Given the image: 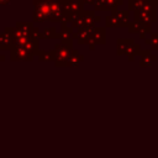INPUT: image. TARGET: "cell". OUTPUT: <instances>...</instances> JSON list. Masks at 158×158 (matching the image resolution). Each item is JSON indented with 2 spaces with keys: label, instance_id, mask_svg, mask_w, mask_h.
Masks as SVG:
<instances>
[{
  "label": "cell",
  "instance_id": "13",
  "mask_svg": "<svg viewBox=\"0 0 158 158\" xmlns=\"http://www.w3.org/2000/svg\"><path fill=\"white\" fill-rule=\"evenodd\" d=\"M91 31L93 28H81V30H78L77 31V35H78V43L79 44H88L89 46V42H90V37H91Z\"/></svg>",
  "mask_w": 158,
  "mask_h": 158
},
{
  "label": "cell",
  "instance_id": "24",
  "mask_svg": "<svg viewBox=\"0 0 158 158\" xmlns=\"http://www.w3.org/2000/svg\"><path fill=\"white\" fill-rule=\"evenodd\" d=\"M11 0H0V5H7Z\"/></svg>",
  "mask_w": 158,
  "mask_h": 158
},
{
  "label": "cell",
  "instance_id": "16",
  "mask_svg": "<svg viewBox=\"0 0 158 158\" xmlns=\"http://www.w3.org/2000/svg\"><path fill=\"white\" fill-rule=\"evenodd\" d=\"M95 17H96L95 11H93V10H90V11L84 10V22H85V27L86 28H94L95 27V23H96Z\"/></svg>",
  "mask_w": 158,
  "mask_h": 158
},
{
  "label": "cell",
  "instance_id": "19",
  "mask_svg": "<svg viewBox=\"0 0 158 158\" xmlns=\"http://www.w3.org/2000/svg\"><path fill=\"white\" fill-rule=\"evenodd\" d=\"M41 62H54L56 60V51H41L37 56Z\"/></svg>",
  "mask_w": 158,
  "mask_h": 158
},
{
  "label": "cell",
  "instance_id": "23",
  "mask_svg": "<svg viewBox=\"0 0 158 158\" xmlns=\"http://www.w3.org/2000/svg\"><path fill=\"white\" fill-rule=\"evenodd\" d=\"M84 4H90V5H94V2H95V0H81Z\"/></svg>",
  "mask_w": 158,
  "mask_h": 158
},
{
  "label": "cell",
  "instance_id": "15",
  "mask_svg": "<svg viewBox=\"0 0 158 158\" xmlns=\"http://www.w3.org/2000/svg\"><path fill=\"white\" fill-rule=\"evenodd\" d=\"M15 27L19 31H21L22 33L31 35V31H32V28L35 26H33V21H17L15 23Z\"/></svg>",
  "mask_w": 158,
  "mask_h": 158
},
{
  "label": "cell",
  "instance_id": "10",
  "mask_svg": "<svg viewBox=\"0 0 158 158\" xmlns=\"http://www.w3.org/2000/svg\"><path fill=\"white\" fill-rule=\"evenodd\" d=\"M62 6L68 14L84 11V2L81 0H62Z\"/></svg>",
  "mask_w": 158,
  "mask_h": 158
},
{
  "label": "cell",
  "instance_id": "26",
  "mask_svg": "<svg viewBox=\"0 0 158 158\" xmlns=\"http://www.w3.org/2000/svg\"><path fill=\"white\" fill-rule=\"evenodd\" d=\"M153 2H154V4H156V6H157V5H158V0H153Z\"/></svg>",
  "mask_w": 158,
  "mask_h": 158
},
{
  "label": "cell",
  "instance_id": "22",
  "mask_svg": "<svg viewBox=\"0 0 158 158\" xmlns=\"http://www.w3.org/2000/svg\"><path fill=\"white\" fill-rule=\"evenodd\" d=\"M31 37L38 41V40H41V38H43V33L40 31V28L33 27V28H32V31H31Z\"/></svg>",
  "mask_w": 158,
  "mask_h": 158
},
{
  "label": "cell",
  "instance_id": "5",
  "mask_svg": "<svg viewBox=\"0 0 158 158\" xmlns=\"http://www.w3.org/2000/svg\"><path fill=\"white\" fill-rule=\"evenodd\" d=\"M133 15H135V20L136 21H141V22H146V23L154 22L156 19H157L156 4L151 2L148 5H144L142 9L135 11Z\"/></svg>",
  "mask_w": 158,
  "mask_h": 158
},
{
  "label": "cell",
  "instance_id": "7",
  "mask_svg": "<svg viewBox=\"0 0 158 158\" xmlns=\"http://www.w3.org/2000/svg\"><path fill=\"white\" fill-rule=\"evenodd\" d=\"M128 32L130 33H139V37L143 40H146V35L151 33V23H146V22H141V21H131L128 25Z\"/></svg>",
  "mask_w": 158,
  "mask_h": 158
},
{
  "label": "cell",
  "instance_id": "1",
  "mask_svg": "<svg viewBox=\"0 0 158 158\" xmlns=\"http://www.w3.org/2000/svg\"><path fill=\"white\" fill-rule=\"evenodd\" d=\"M141 46L136 43L131 38H118L116 42V53L117 56H127L128 60H133V58L139 54Z\"/></svg>",
  "mask_w": 158,
  "mask_h": 158
},
{
  "label": "cell",
  "instance_id": "20",
  "mask_svg": "<svg viewBox=\"0 0 158 158\" xmlns=\"http://www.w3.org/2000/svg\"><path fill=\"white\" fill-rule=\"evenodd\" d=\"M147 44H149L152 47V49H158V32L151 33L149 37H146L144 41Z\"/></svg>",
  "mask_w": 158,
  "mask_h": 158
},
{
  "label": "cell",
  "instance_id": "27",
  "mask_svg": "<svg viewBox=\"0 0 158 158\" xmlns=\"http://www.w3.org/2000/svg\"><path fill=\"white\" fill-rule=\"evenodd\" d=\"M44 1H56V0H44Z\"/></svg>",
  "mask_w": 158,
  "mask_h": 158
},
{
  "label": "cell",
  "instance_id": "12",
  "mask_svg": "<svg viewBox=\"0 0 158 158\" xmlns=\"http://www.w3.org/2000/svg\"><path fill=\"white\" fill-rule=\"evenodd\" d=\"M15 46V38L5 32L0 33V49H12Z\"/></svg>",
  "mask_w": 158,
  "mask_h": 158
},
{
  "label": "cell",
  "instance_id": "25",
  "mask_svg": "<svg viewBox=\"0 0 158 158\" xmlns=\"http://www.w3.org/2000/svg\"><path fill=\"white\" fill-rule=\"evenodd\" d=\"M5 58H6V57H5L4 54H0V60H5Z\"/></svg>",
  "mask_w": 158,
  "mask_h": 158
},
{
  "label": "cell",
  "instance_id": "11",
  "mask_svg": "<svg viewBox=\"0 0 158 158\" xmlns=\"http://www.w3.org/2000/svg\"><path fill=\"white\" fill-rule=\"evenodd\" d=\"M139 56H141V62H139V65L141 67H149L151 64H153L156 60H157V56L152 53L151 49H146V51H141L139 52Z\"/></svg>",
  "mask_w": 158,
  "mask_h": 158
},
{
  "label": "cell",
  "instance_id": "6",
  "mask_svg": "<svg viewBox=\"0 0 158 158\" xmlns=\"http://www.w3.org/2000/svg\"><path fill=\"white\" fill-rule=\"evenodd\" d=\"M33 54L30 53L25 47L20 46H14V48L10 51V60L16 62V60H27L31 62L33 60Z\"/></svg>",
  "mask_w": 158,
  "mask_h": 158
},
{
  "label": "cell",
  "instance_id": "14",
  "mask_svg": "<svg viewBox=\"0 0 158 158\" xmlns=\"http://www.w3.org/2000/svg\"><path fill=\"white\" fill-rule=\"evenodd\" d=\"M73 28L67 23L63 22L60 23V31H59V40L60 41H68V40H73Z\"/></svg>",
  "mask_w": 158,
  "mask_h": 158
},
{
  "label": "cell",
  "instance_id": "8",
  "mask_svg": "<svg viewBox=\"0 0 158 158\" xmlns=\"http://www.w3.org/2000/svg\"><path fill=\"white\" fill-rule=\"evenodd\" d=\"M106 43V32L104 27H94L91 31V37L89 42V48L91 51L95 49L96 44H105Z\"/></svg>",
  "mask_w": 158,
  "mask_h": 158
},
{
  "label": "cell",
  "instance_id": "17",
  "mask_svg": "<svg viewBox=\"0 0 158 158\" xmlns=\"http://www.w3.org/2000/svg\"><path fill=\"white\" fill-rule=\"evenodd\" d=\"M83 60H84V56L83 54H79V52L77 49H73L72 53H70V57L68 59L67 67H75V65H78Z\"/></svg>",
  "mask_w": 158,
  "mask_h": 158
},
{
  "label": "cell",
  "instance_id": "3",
  "mask_svg": "<svg viewBox=\"0 0 158 158\" xmlns=\"http://www.w3.org/2000/svg\"><path fill=\"white\" fill-rule=\"evenodd\" d=\"M130 22V12L126 10H114L111 11V15L105 17L106 27H128Z\"/></svg>",
  "mask_w": 158,
  "mask_h": 158
},
{
  "label": "cell",
  "instance_id": "21",
  "mask_svg": "<svg viewBox=\"0 0 158 158\" xmlns=\"http://www.w3.org/2000/svg\"><path fill=\"white\" fill-rule=\"evenodd\" d=\"M43 38L52 40V38H59V33H57V30L54 27H47L43 30Z\"/></svg>",
  "mask_w": 158,
  "mask_h": 158
},
{
  "label": "cell",
  "instance_id": "2",
  "mask_svg": "<svg viewBox=\"0 0 158 158\" xmlns=\"http://www.w3.org/2000/svg\"><path fill=\"white\" fill-rule=\"evenodd\" d=\"M54 51H56L54 65L56 67H67L68 59L73 51V40L60 41L59 43H56Z\"/></svg>",
  "mask_w": 158,
  "mask_h": 158
},
{
  "label": "cell",
  "instance_id": "4",
  "mask_svg": "<svg viewBox=\"0 0 158 158\" xmlns=\"http://www.w3.org/2000/svg\"><path fill=\"white\" fill-rule=\"evenodd\" d=\"M35 10L32 12V21L33 22H44L51 20V1L44 0H33Z\"/></svg>",
  "mask_w": 158,
  "mask_h": 158
},
{
  "label": "cell",
  "instance_id": "18",
  "mask_svg": "<svg viewBox=\"0 0 158 158\" xmlns=\"http://www.w3.org/2000/svg\"><path fill=\"white\" fill-rule=\"evenodd\" d=\"M25 48L30 52V53H32L33 56H38L40 54V52H41V49H40V47H38V41L37 40H35V38H30V41L25 44Z\"/></svg>",
  "mask_w": 158,
  "mask_h": 158
},
{
  "label": "cell",
  "instance_id": "9",
  "mask_svg": "<svg viewBox=\"0 0 158 158\" xmlns=\"http://www.w3.org/2000/svg\"><path fill=\"white\" fill-rule=\"evenodd\" d=\"M123 4V0H95L94 9L98 11H114L117 10L120 5Z\"/></svg>",
  "mask_w": 158,
  "mask_h": 158
}]
</instances>
